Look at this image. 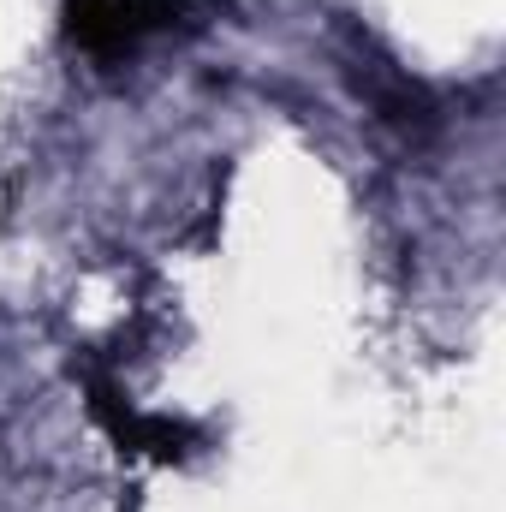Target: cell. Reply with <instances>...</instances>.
I'll use <instances>...</instances> for the list:
<instances>
[{
    "label": "cell",
    "instance_id": "6da1fadb",
    "mask_svg": "<svg viewBox=\"0 0 506 512\" xmlns=\"http://www.w3.org/2000/svg\"><path fill=\"white\" fill-rule=\"evenodd\" d=\"M72 376L84 387V405L90 417L102 423V435L131 453V459H155V465H173V459H191L203 447V429H191L185 417H155L143 405H131V393L120 387L114 370H102L96 358H72Z\"/></svg>",
    "mask_w": 506,
    "mask_h": 512
},
{
    "label": "cell",
    "instance_id": "7a4b0ae2",
    "mask_svg": "<svg viewBox=\"0 0 506 512\" xmlns=\"http://www.w3.org/2000/svg\"><path fill=\"white\" fill-rule=\"evenodd\" d=\"M209 0H66V42L102 66L137 54L149 36H167V30H185L203 18Z\"/></svg>",
    "mask_w": 506,
    "mask_h": 512
}]
</instances>
